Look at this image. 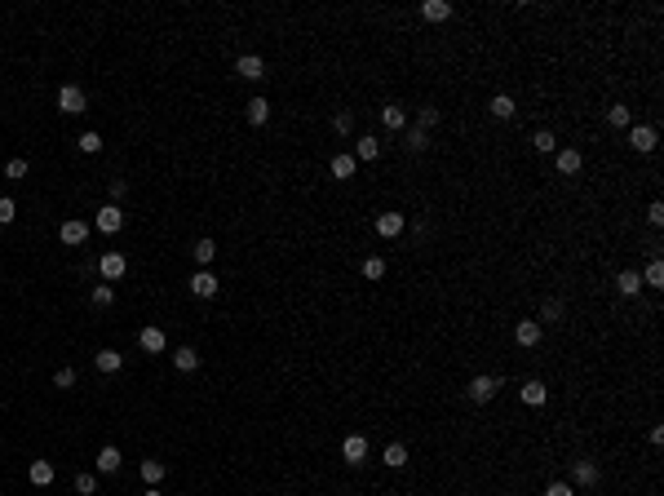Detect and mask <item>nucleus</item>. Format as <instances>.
Instances as JSON below:
<instances>
[{
  "instance_id": "obj_21",
  "label": "nucleus",
  "mask_w": 664,
  "mask_h": 496,
  "mask_svg": "<svg viewBox=\"0 0 664 496\" xmlns=\"http://www.w3.org/2000/svg\"><path fill=\"white\" fill-rule=\"evenodd\" d=\"M54 474H58V470H54V461H31V465H27V479L35 483V488H49V483H54Z\"/></svg>"
},
{
  "instance_id": "obj_39",
  "label": "nucleus",
  "mask_w": 664,
  "mask_h": 496,
  "mask_svg": "<svg viewBox=\"0 0 664 496\" xmlns=\"http://www.w3.org/2000/svg\"><path fill=\"white\" fill-rule=\"evenodd\" d=\"M5 177H9V182H22V177H27V160H9L5 164Z\"/></svg>"
},
{
  "instance_id": "obj_26",
  "label": "nucleus",
  "mask_w": 664,
  "mask_h": 496,
  "mask_svg": "<svg viewBox=\"0 0 664 496\" xmlns=\"http://www.w3.org/2000/svg\"><path fill=\"white\" fill-rule=\"evenodd\" d=\"M381 461L390 465V470H403V465H407V447H403V443H385Z\"/></svg>"
},
{
  "instance_id": "obj_43",
  "label": "nucleus",
  "mask_w": 664,
  "mask_h": 496,
  "mask_svg": "<svg viewBox=\"0 0 664 496\" xmlns=\"http://www.w3.org/2000/svg\"><path fill=\"white\" fill-rule=\"evenodd\" d=\"M332 129H337V133H350V129H355V115H350V111H337V115H332Z\"/></svg>"
},
{
  "instance_id": "obj_23",
  "label": "nucleus",
  "mask_w": 664,
  "mask_h": 496,
  "mask_svg": "<svg viewBox=\"0 0 664 496\" xmlns=\"http://www.w3.org/2000/svg\"><path fill=\"white\" fill-rule=\"evenodd\" d=\"M421 18H426V22H448L452 18V5H448V0H426V5H421Z\"/></svg>"
},
{
  "instance_id": "obj_13",
  "label": "nucleus",
  "mask_w": 664,
  "mask_h": 496,
  "mask_svg": "<svg viewBox=\"0 0 664 496\" xmlns=\"http://www.w3.org/2000/svg\"><path fill=\"white\" fill-rule=\"evenodd\" d=\"M138 346L147 350V355H164L168 337H164V328H142V333H138Z\"/></svg>"
},
{
  "instance_id": "obj_16",
  "label": "nucleus",
  "mask_w": 664,
  "mask_h": 496,
  "mask_svg": "<svg viewBox=\"0 0 664 496\" xmlns=\"http://www.w3.org/2000/svg\"><path fill=\"white\" fill-rule=\"evenodd\" d=\"M518 399H523L527 408H540L549 399V385L545 381H523V390H518Z\"/></svg>"
},
{
  "instance_id": "obj_11",
  "label": "nucleus",
  "mask_w": 664,
  "mask_h": 496,
  "mask_svg": "<svg viewBox=\"0 0 664 496\" xmlns=\"http://www.w3.org/2000/svg\"><path fill=\"white\" fill-rule=\"evenodd\" d=\"M377 115H381V125L390 129V133H403V129H407V111H403V106H398V102H385Z\"/></svg>"
},
{
  "instance_id": "obj_3",
  "label": "nucleus",
  "mask_w": 664,
  "mask_h": 496,
  "mask_svg": "<svg viewBox=\"0 0 664 496\" xmlns=\"http://www.w3.org/2000/svg\"><path fill=\"white\" fill-rule=\"evenodd\" d=\"M656 142H660L656 125H629V147L638 155H651V151H656Z\"/></svg>"
},
{
  "instance_id": "obj_5",
  "label": "nucleus",
  "mask_w": 664,
  "mask_h": 496,
  "mask_svg": "<svg viewBox=\"0 0 664 496\" xmlns=\"http://www.w3.org/2000/svg\"><path fill=\"white\" fill-rule=\"evenodd\" d=\"M540 337H545L540 319H518V323H514V342L523 346V350H536V346H540Z\"/></svg>"
},
{
  "instance_id": "obj_15",
  "label": "nucleus",
  "mask_w": 664,
  "mask_h": 496,
  "mask_svg": "<svg viewBox=\"0 0 664 496\" xmlns=\"http://www.w3.org/2000/svg\"><path fill=\"white\" fill-rule=\"evenodd\" d=\"M355 173H359V160H355V155H350V151L332 155V177H337V182H350V177H355Z\"/></svg>"
},
{
  "instance_id": "obj_9",
  "label": "nucleus",
  "mask_w": 664,
  "mask_h": 496,
  "mask_svg": "<svg viewBox=\"0 0 664 496\" xmlns=\"http://www.w3.org/2000/svg\"><path fill=\"white\" fill-rule=\"evenodd\" d=\"M553 168H558L562 177H576L585 168V160H581V151H576V147H567V151H553Z\"/></svg>"
},
{
  "instance_id": "obj_35",
  "label": "nucleus",
  "mask_w": 664,
  "mask_h": 496,
  "mask_svg": "<svg viewBox=\"0 0 664 496\" xmlns=\"http://www.w3.org/2000/svg\"><path fill=\"white\" fill-rule=\"evenodd\" d=\"M160 479H164V461H142V483L160 488Z\"/></svg>"
},
{
  "instance_id": "obj_25",
  "label": "nucleus",
  "mask_w": 664,
  "mask_h": 496,
  "mask_svg": "<svg viewBox=\"0 0 664 496\" xmlns=\"http://www.w3.org/2000/svg\"><path fill=\"white\" fill-rule=\"evenodd\" d=\"M403 147L412 151V155H421V151L430 147V133H426V129H416V125H412V129H403Z\"/></svg>"
},
{
  "instance_id": "obj_1",
  "label": "nucleus",
  "mask_w": 664,
  "mask_h": 496,
  "mask_svg": "<svg viewBox=\"0 0 664 496\" xmlns=\"http://www.w3.org/2000/svg\"><path fill=\"white\" fill-rule=\"evenodd\" d=\"M93 231L120 235V231H124V209H120V204H102V209L93 213Z\"/></svg>"
},
{
  "instance_id": "obj_4",
  "label": "nucleus",
  "mask_w": 664,
  "mask_h": 496,
  "mask_svg": "<svg viewBox=\"0 0 664 496\" xmlns=\"http://www.w3.org/2000/svg\"><path fill=\"white\" fill-rule=\"evenodd\" d=\"M465 394L474 399V403H492V399L501 394V377H487V372H483V377L469 381V390H465Z\"/></svg>"
},
{
  "instance_id": "obj_42",
  "label": "nucleus",
  "mask_w": 664,
  "mask_h": 496,
  "mask_svg": "<svg viewBox=\"0 0 664 496\" xmlns=\"http://www.w3.org/2000/svg\"><path fill=\"white\" fill-rule=\"evenodd\" d=\"M76 492L80 496H93V492H98V479H93V474H76Z\"/></svg>"
},
{
  "instance_id": "obj_37",
  "label": "nucleus",
  "mask_w": 664,
  "mask_h": 496,
  "mask_svg": "<svg viewBox=\"0 0 664 496\" xmlns=\"http://www.w3.org/2000/svg\"><path fill=\"white\" fill-rule=\"evenodd\" d=\"M364 280H372V284L385 280V257H368L364 262Z\"/></svg>"
},
{
  "instance_id": "obj_22",
  "label": "nucleus",
  "mask_w": 664,
  "mask_h": 496,
  "mask_svg": "<svg viewBox=\"0 0 664 496\" xmlns=\"http://www.w3.org/2000/svg\"><path fill=\"white\" fill-rule=\"evenodd\" d=\"M235 71H239L244 80H261V76H266V63H261L257 54H244V58L235 63Z\"/></svg>"
},
{
  "instance_id": "obj_47",
  "label": "nucleus",
  "mask_w": 664,
  "mask_h": 496,
  "mask_svg": "<svg viewBox=\"0 0 664 496\" xmlns=\"http://www.w3.org/2000/svg\"><path fill=\"white\" fill-rule=\"evenodd\" d=\"M142 496H164V492H160V488H147V492H142Z\"/></svg>"
},
{
  "instance_id": "obj_40",
  "label": "nucleus",
  "mask_w": 664,
  "mask_h": 496,
  "mask_svg": "<svg viewBox=\"0 0 664 496\" xmlns=\"http://www.w3.org/2000/svg\"><path fill=\"white\" fill-rule=\"evenodd\" d=\"M562 310H567L562 301H558V297H549L545 306H540V319H562Z\"/></svg>"
},
{
  "instance_id": "obj_20",
  "label": "nucleus",
  "mask_w": 664,
  "mask_h": 496,
  "mask_svg": "<svg viewBox=\"0 0 664 496\" xmlns=\"http://www.w3.org/2000/svg\"><path fill=\"white\" fill-rule=\"evenodd\" d=\"M93 465H98V474H115V470L124 465V456H120V447H111V443H106L102 452H98V461H93Z\"/></svg>"
},
{
  "instance_id": "obj_41",
  "label": "nucleus",
  "mask_w": 664,
  "mask_h": 496,
  "mask_svg": "<svg viewBox=\"0 0 664 496\" xmlns=\"http://www.w3.org/2000/svg\"><path fill=\"white\" fill-rule=\"evenodd\" d=\"M54 385H58V390H71V385H76V368H58L54 372Z\"/></svg>"
},
{
  "instance_id": "obj_31",
  "label": "nucleus",
  "mask_w": 664,
  "mask_h": 496,
  "mask_svg": "<svg viewBox=\"0 0 664 496\" xmlns=\"http://www.w3.org/2000/svg\"><path fill=\"white\" fill-rule=\"evenodd\" d=\"M76 147L84 151V155H98L102 151V133H93V129H84L80 138H76Z\"/></svg>"
},
{
  "instance_id": "obj_30",
  "label": "nucleus",
  "mask_w": 664,
  "mask_h": 496,
  "mask_svg": "<svg viewBox=\"0 0 664 496\" xmlns=\"http://www.w3.org/2000/svg\"><path fill=\"white\" fill-rule=\"evenodd\" d=\"M270 120V102L266 98H248V125H266Z\"/></svg>"
},
{
  "instance_id": "obj_6",
  "label": "nucleus",
  "mask_w": 664,
  "mask_h": 496,
  "mask_svg": "<svg viewBox=\"0 0 664 496\" xmlns=\"http://www.w3.org/2000/svg\"><path fill=\"white\" fill-rule=\"evenodd\" d=\"M58 111L63 115H80L84 111V89L80 84H63V89H58Z\"/></svg>"
},
{
  "instance_id": "obj_2",
  "label": "nucleus",
  "mask_w": 664,
  "mask_h": 496,
  "mask_svg": "<svg viewBox=\"0 0 664 496\" xmlns=\"http://www.w3.org/2000/svg\"><path fill=\"white\" fill-rule=\"evenodd\" d=\"M124 271H129V257H124V253H102V257H98V275H102V284L124 280Z\"/></svg>"
},
{
  "instance_id": "obj_29",
  "label": "nucleus",
  "mask_w": 664,
  "mask_h": 496,
  "mask_svg": "<svg viewBox=\"0 0 664 496\" xmlns=\"http://www.w3.org/2000/svg\"><path fill=\"white\" fill-rule=\"evenodd\" d=\"M514 111H518V102L510 98V93H496V98H492V115L496 120H510Z\"/></svg>"
},
{
  "instance_id": "obj_33",
  "label": "nucleus",
  "mask_w": 664,
  "mask_h": 496,
  "mask_svg": "<svg viewBox=\"0 0 664 496\" xmlns=\"http://www.w3.org/2000/svg\"><path fill=\"white\" fill-rule=\"evenodd\" d=\"M89 301H93V306H98V310H106V306H111V301H115V288H111V284H93Z\"/></svg>"
},
{
  "instance_id": "obj_34",
  "label": "nucleus",
  "mask_w": 664,
  "mask_h": 496,
  "mask_svg": "<svg viewBox=\"0 0 664 496\" xmlns=\"http://www.w3.org/2000/svg\"><path fill=\"white\" fill-rule=\"evenodd\" d=\"M642 284H651V288H660V284H664V262H660V257H651V262H647Z\"/></svg>"
},
{
  "instance_id": "obj_12",
  "label": "nucleus",
  "mask_w": 664,
  "mask_h": 496,
  "mask_svg": "<svg viewBox=\"0 0 664 496\" xmlns=\"http://www.w3.org/2000/svg\"><path fill=\"white\" fill-rule=\"evenodd\" d=\"M58 239H63V244H84V239H89V222H76V217H67V222L58 226Z\"/></svg>"
},
{
  "instance_id": "obj_18",
  "label": "nucleus",
  "mask_w": 664,
  "mask_h": 496,
  "mask_svg": "<svg viewBox=\"0 0 664 496\" xmlns=\"http://www.w3.org/2000/svg\"><path fill=\"white\" fill-rule=\"evenodd\" d=\"M350 155H355V160H364V164H372V160L381 155V142L372 138V133H364V138L355 142V151H350Z\"/></svg>"
},
{
  "instance_id": "obj_7",
  "label": "nucleus",
  "mask_w": 664,
  "mask_h": 496,
  "mask_svg": "<svg viewBox=\"0 0 664 496\" xmlns=\"http://www.w3.org/2000/svg\"><path fill=\"white\" fill-rule=\"evenodd\" d=\"M403 226H407V217H403V213H394V209L377 213V235H381V239H394V235H403Z\"/></svg>"
},
{
  "instance_id": "obj_24",
  "label": "nucleus",
  "mask_w": 664,
  "mask_h": 496,
  "mask_svg": "<svg viewBox=\"0 0 664 496\" xmlns=\"http://www.w3.org/2000/svg\"><path fill=\"white\" fill-rule=\"evenodd\" d=\"M93 368L98 372H120L124 368V355H120V350H98V355H93Z\"/></svg>"
},
{
  "instance_id": "obj_36",
  "label": "nucleus",
  "mask_w": 664,
  "mask_h": 496,
  "mask_svg": "<svg viewBox=\"0 0 664 496\" xmlns=\"http://www.w3.org/2000/svg\"><path fill=\"white\" fill-rule=\"evenodd\" d=\"M439 120H443V111H439V106H421V115H416V129H426V133H430L434 125H439Z\"/></svg>"
},
{
  "instance_id": "obj_10",
  "label": "nucleus",
  "mask_w": 664,
  "mask_h": 496,
  "mask_svg": "<svg viewBox=\"0 0 664 496\" xmlns=\"http://www.w3.org/2000/svg\"><path fill=\"white\" fill-rule=\"evenodd\" d=\"M217 288H222V284H217L213 271H195V275H191V293H195V297L209 301V297H217Z\"/></svg>"
},
{
  "instance_id": "obj_17",
  "label": "nucleus",
  "mask_w": 664,
  "mask_h": 496,
  "mask_svg": "<svg viewBox=\"0 0 664 496\" xmlns=\"http://www.w3.org/2000/svg\"><path fill=\"white\" fill-rule=\"evenodd\" d=\"M615 293H620V297H638V293H642V275H638V271H620V275H615Z\"/></svg>"
},
{
  "instance_id": "obj_8",
  "label": "nucleus",
  "mask_w": 664,
  "mask_h": 496,
  "mask_svg": "<svg viewBox=\"0 0 664 496\" xmlns=\"http://www.w3.org/2000/svg\"><path fill=\"white\" fill-rule=\"evenodd\" d=\"M341 456L350 465H364L368 461V439H364V434H346V439H341Z\"/></svg>"
},
{
  "instance_id": "obj_32",
  "label": "nucleus",
  "mask_w": 664,
  "mask_h": 496,
  "mask_svg": "<svg viewBox=\"0 0 664 496\" xmlns=\"http://www.w3.org/2000/svg\"><path fill=\"white\" fill-rule=\"evenodd\" d=\"M607 120H611L615 129H629V125H633V111H629L624 102H615V106H607Z\"/></svg>"
},
{
  "instance_id": "obj_14",
  "label": "nucleus",
  "mask_w": 664,
  "mask_h": 496,
  "mask_svg": "<svg viewBox=\"0 0 664 496\" xmlns=\"http://www.w3.org/2000/svg\"><path fill=\"white\" fill-rule=\"evenodd\" d=\"M572 479L581 483V488H594V483L602 479V470H598V461H589V456H585V461H576V465H572Z\"/></svg>"
},
{
  "instance_id": "obj_38",
  "label": "nucleus",
  "mask_w": 664,
  "mask_h": 496,
  "mask_svg": "<svg viewBox=\"0 0 664 496\" xmlns=\"http://www.w3.org/2000/svg\"><path fill=\"white\" fill-rule=\"evenodd\" d=\"M14 217H18V204L9 200V195H0V226H9Z\"/></svg>"
},
{
  "instance_id": "obj_19",
  "label": "nucleus",
  "mask_w": 664,
  "mask_h": 496,
  "mask_svg": "<svg viewBox=\"0 0 664 496\" xmlns=\"http://www.w3.org/2000/svg\"><path fill=\"white\" fill-rule=\"evenodd\" d=\"M173 368H177V372H195V368H200V350H195V346H177V350H173Z\"/></svg>"
},
{
  "instance_id": "obj_46",
  "label": "nucleus",
  "mask_w": 664,
  "mask_h": 496,
  "mask_svg": "<svg viewBox=\"0 0 664 496\" xmlns=\"http://www.w3.org/2000/svg\"><path fill=\"white\" fill-rule=\"evenodd\" d=\"M545 496H576V488H572V483H562V479H558V483H549V488H545Z\"/></svg>"
},
{
  "instance_id": "obj_27",
  "label": "nucleus",
  "mask_w": 664,
  "mask_h": 496,
  "mask_svg": "<svg viewBox=\"0 0 664 496\" xmlns=\"http://www.w3.org/2000/svg\"><path fill=\"white\" fill-rule=\"evenodd\" d=\"M191 253H195L200 271H209V266H213V257H217V244H213V239H195V248H191Z\"/></svg>"
},
{
  "instance_id": "obj_28",
  "label": "nucleus",
  "mask_w": 664,
  "mask_h": 496,
  "mask_svg": "<svg viewBox=\"0 0 664 496\" xmlns=\"http://www.w3.org/2000/svg\"><path fill=\"white\" fill-rule=\"evenodd\" d=\"M531 147H536L540 155H553V151H558V138H553L549 129H536V133H531Z\"/></svg>"
},
{
  "instance_id": "obj_44",
  "label": "nucleus",
  "mask_w": 664,
  "mask_h": 496,
  "mask_svg": "<svg viewBox=\"0 0 664 496\" xmlns=\"http://www.w3.org/2000/svg\"><path fill=\"white\" fill-rule=\"evenodd\" d=\"M647 222H651V226H664V204H660V200H651V209H647Z\"/></svg>"
},
{
  "instance_id": "obj_45",
  "label": "nucleus",
  "mask_w": 664,
  "mask_h": 496,
  "mask_svg": "<svg viewBox=\"0 0 664 496\" xmlns=\"http://www.w3.org/2000/svg\"><path fill=\"white\" fill-rule=\"evenodd\" d=\"M124 195H129V182L124 177H111V204H120Z\"/></svg>"
}]
</instances>
